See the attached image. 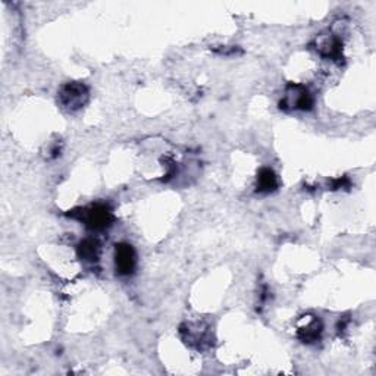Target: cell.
Instances as JSON below:
<instances>
[{
  "label": "cell",
  "mask_w": 376,
  "mask_h": 376,
  "mask_svg": "<svg viewBox=\"0 0 376 376\" xmlns=\"http://www.w3.org/2000/svg\"><path fill=\"white\" fill-rule=\"evenodd\" d=\"M315 105V97L303 84H288L284 99L279 101L282 111H310Z\"/></svg>",
  "instance_id": "cell-2"
},
{
  "label": "cell",
  "mask_w": 376,
  "mask_h": 376,
  "mask_svg": "<svg viewBox=\"0 0 376 376\" xmlns=\"http://www.w3.org/2000/svg\"><path fill=\"white\" fill-rule=\"evenodd\" d=\"M181 335L187 344L196 347V348H203L206 345H211V332L209 329H203L202 327H193V325H186L181 328Z\"/></svg>",
  "instance_id": "cell-7"
},
{
  "label": "cell",
  "mask_w": 376,
  "mask_h": 376,
  "mask_svg": "<svg viewBox=\"0 0 376 376\" xmlns=\"http://www.w3.org/2000/svg\"><path fill=\"white\" fill-rule=\"evenodd\" d=\"M256 187H257L259 193H263V194L275 191L278 188L277 174L272 170H269V167H262V170L259 171V174H257Z\"/></svg>",
  "instance_id": "cell-9"
},
{
  "label": "cell",
  "mask_w": 376,
  "mask_h": 376,
  "mask_svg": "<svg viewBox=\"0 0 376 376\" xmlns=\"http://www.w3.org/2000/svg\"><path fill=\"white\" fill-rule=\"evenodd\" d=\"M350 186H352V183H350V179L347 177H343V178H336V179H332L331 183V187L332 190H341V188H348Z\"/></svg>",
  "instance_id": "cell-10"
},
{
  "label": "cell",
  "mask_w": 376,
  "mask_h": 376,
  "mask_svg": "<svg viewBox=\"0 0 376 376\" xmlns=\"http://www.w3.org/2000/svg\"><path fill=\"white\" fill-rule=\"evenodd\" d=\"M70 216L81 220V222L92 231H105L112 227L115 216L111 207L103 203H96L83 209H75Z\"/></svg>",
  "instance_id": "cell-1"
},
{
  "label": "cell",
  "mask_w": 376,
  "mask_h": 376,
  "mask_svg": "<svg viewBox=\"0 0 376 376\" xmlns=\"http://www.w3.org/2000/svg\"><path fill=\"white\" fill-rule=\"evenodd\" d=\"M115 268L121 277H129L137 268V253L131 244L120 243L115 245Z\"/></svg>",
  "instance_id": "cell-5"
},
{
  "label": "cell",
  "mask_w": 376,
  "mask_h": 376,
  "mask_svg": "<svg viewBox=\"0 0 376 376\" xmlns=\"http://www.w3.org/2000/svg\"><path fill=\"white\" fill-rule=\"evenodd\" d=\"M322 332L323 325L316 316H303L297 329V338L306 344H312L320 340Z\"/></svg>",
  "instance_id": "cell-6"
},
{
  "label": "cell",
  "mask_w": 376,
  "mask_h": 376,
  "mask_svg": "<svg viewBox=\"0 0 376 376\" xmlns=\"http://www.w3.org/2000/svg\"><path fill=\"white\" fill-rule=\"evenodd\" d=\"M315 49L322 58L341 62L343 60V42L332 31L322 33L316 37Z\"/></svg>",
  "instance_id": "cell-4"
},
{
  "label": "cell",
  "mask_w": 376,
  "mask_h": 376,
  "mask_svg": "<svg viewBox=\"0 0 376 376\" xmlns=\"http://www.w3.org/2000/svg\"><path fill=\"white\" fill-rule=\"evenodd\" d=\"M90 100L88 87L83 83L65 84L58 95L59 105L68 112H76L84 108Z\"/></svg>",
  "instance_id": "cell-3"
},
{
  "label": "cell",
  "mask_w": 376,
  "mask_h": 376,
  "mask_svg": "<svg viewBox=\"0 0 376 376\" xmlns=\"http://www.w3.org/2000/svg\"><path fill=\"white\" fill-rule=\"evenodd\" d=\"M101 253V245L96 238H85L79 245H76V254L81 261L87 263H96L99 262Z\"/></svg>",
  "instance_id": "cell-8"
}]
</instances>
